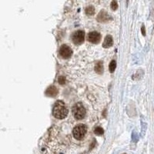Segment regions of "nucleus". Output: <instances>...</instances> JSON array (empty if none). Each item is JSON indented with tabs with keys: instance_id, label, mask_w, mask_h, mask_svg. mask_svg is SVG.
I'll use <instances>...</instances> for the list:
<instances>
[{
	"instance_id": "1",
	"label": "nucleus",
	"mask_w": 154,
	"mask_h": 154,
	"mask_svg": "<svg viewBox=\"0 0 154 154\" xmlns=\"http://www.w3.org/2000/svg\"><path fill=\"white\" fill-rule=\"evenodd\" d=\"M53 114L56 118L59 119H64L67 116L68 109L66 108L63 102L58 101L57 102H56V104L54 105V107L53 110Z\"/></svg>"
},
{
	"instance_id": "2",
	"label": "nucleus",
	"mask_w": 154,
	"mask_h": 154,
	"mask_svg": "<svg viewBox=\"0 0 154 154\" xmlns=\"http://www.w3.org/2000/svg\"><path fill=\"white\" fill-rule=\"evenodd\" d=\"M72 115L76 119H82L85 117L86 109L81 102H78L72 107Z\"/></svg>"
},
{
	"instance_id": "3",
	"label": "nucleus",
	"mask_w": 154,
	"mask_h": 154,
	"mask_svg": "<svg viewBox=\"0 0 154 154\" xmlns=\"http://www.w3.org/2000/svg\"><path fill=\"white\" fill-rule=\"evenodd\" d=\"M86 132H87V128L84 124L77 125L76 126L74 127V129L72 130L73 136L78 140H82L85 136Z\"/></svg>"
},
{
	"instance_id": "4",
	"label": "nucleus",
	"mask_w": 154,
	"mask_h": 154,
	"mask_svg": "<svg viewBox=\"0 0 154 154\" xmlns=\"http://www.w3.org/2000/svg\"><path fill=\"white\" fill-rule=\"evenodd\" d=\"M84 39H85V33L83 31L81 30L75 32L72 36V40L76 45L82 44L84 41Z\"/></svg>"
},
{
	"instance_id": "5",
	"label": "nucleus",
	"mask_w": 154,
	"mask_h": 154,
	"mask_svg": "<svg viewBox=\"0 0 154 154\" xmlns=\"http://www.w3.org/2000/svg\"><path fill=\"white\" fill-rule=\"evenodd\" d=\"M59 55L61 57H63V59H68L70 58L72 54V51L71 49V48L66 45H63L60 49H59Z\"/></svg>"
},
{
	"instance_id": "6",
	"label": "nucleus",
	"mask_w": 154,
	"mask_h": 154,
	"mask_svg": "<svg viewBox=\"0 0 154 154\" xmlns=\"http://www.w3.org/2000/svg\"><path fill=\"white\" fill-rule=\"evenodd\" d=\"M97 20H98L99 22H100L103 23V22H107L112 20V18L108 15V13H107L106 11L102 10V11L99 13V15H98V16H97Z\"/></svg>"
},
{
	"instance_id": "7",
	"label": "nucleus",
	"mask_w": 154,
	"mask_h": 154,
	"mask_svg": "<svg viewBox=\"0 0 154 154\" xmlns=\"http://www.w3.org/2000/svg\"><path fill=\"white\" fill-rule=\"evenodd\" d=\"M100 39H101L100 34L99 33H97V32H91L88 35L89 41L93 42V43H95V44L99 43V41H100Z\"/></svg>"
},
{
	"instance_id": "8",
	"label": "nucleus",
	"mask_w": 154,
	"mask_h": 154,
	"mask_svg": "<svg viewBox=\"0 0 154 154\" xmlns=\"http://www.w3.org/2000/svg\"><path fill=\"white\" fill-rule=\"evenodd\" d=\"M58 94V89L56 86H50L45 91V95L49 97H55Z\"/></svg>"
},
{
	"instance_id": "9",
	"label": "nucleus",
	"mask_w": 154,
	"mask_h": 154,
	"mask_svg": "<svg viewBox=\"0 0 154 154\" xmlns=\"http://www.w3.org/2000/svg\"><path fill=\"white\" fill-rule=\"evenodd\" d=\"M113 44V37L110 36V35H108L106 36V37L105 38V40L102 43V46L104 48H109L110 46H112Z\"/></svg>"
},
{
	"instance_id": "10",
	"label": "nucleus",
	"mask_w": 154,
	"mask_h": 154,
	"mask_svg": "<svg viewBox=\"0 0 154 154\" xmlns=\"http://www.w3.org/2000/svg\"><path fill=\"white\" fill-rule=\"evenodd\" d=\"M95 71L99 74H102L103 72V65H102V63L101 61L96 63L95 66Z\"/></svg>"
},
{
	"instance_id": "11",
	"label": "nucleus",
	"mask_w": 154,
	"mask_h": 154,
	"mask_svg": "<svg viewBox=\"0 0 154 154\" xmlns=\"http://www.w3.org/2000/svg\"><path fill=\"white\" fill-rule=\"evenodd\" d=\"M86 13L88 16H93L95 13V8L93 6H89L86 9Z\"/></svg>"
},
{
	"instance_id": "12",
	"label": "nucleus",
	"mask_w": 154,
	"mask_h": 154,
	"mask_svg": "<svg viewBox=\"0 0 154 154\" xmlns=\"http://www.w3.org/2000/svg\"><path fill=\"white\" fill-rule=\"evenodd\" d=\"M116 68V61L115 60L111 61V63H110V66H109V69H110V72H113L115 71Z\"/></svg>"
},
{
	"instance_id": "13",
	"label": "nucleus",
	"mask_w": 154,
	"mask_h": 154,
	"mask_svg": "<svg viewBox=\"0 0 154 154\" xmlns=\"http://www.w3.org/2000/svg\"><path fill=\"white\" fill-rule=\"evenodd\" d=\"M94 133L96 134V135H99V136H101V135H102L104 133V130H103V129H102V127H96V129H95V130H94Z\"/></svg>"
},
{
	"instance_id": "14",
	"label": "nucleus",
	"mask_w": 154,
	"mask_h": 154,
	"mask_svg": "<svg viewBox=\"0 0 154 154\" xmlns=\"http://www.w3.org/2000/svg\"><path fill=\"white\" fill-rule=\"evenodd\" d=\"M110 6H111V9L113 10V11H115V10H116L117 9V8H118V3H117V0H113L112 1V3H111V5H110Z\"/></svg>"
},
{
	"instance_id": "15",
	"label": "nucleus",
	"mask_w": 154,
	"mask_h": 154,
	"mask_svg": "<svg viewBox=\"0 0 154 154\" xmlns=\"http://www.w3.org/2000/svg\"><path fill=\"white\" fill-rule=\"evenodd\" d=\"M58 82L60 85H64L66 83V78L64 76H59V78L58 80Z\"/></svg>"
},
{
	"instance_id": "16",
	"label": "nucleus",
	"mask_w": 154,
	"mask_h": 154,
	"mask_svg": "<svg viewBox=\"0 0 154 154\" xmlns=\"http://www.w3.org/2000/svg\"><path fill=\"white\" fill-rule=\"evenodd\" d=\"M141 33L143 36H146V30H145V26L144 25H143V26L141 27Z\"/></svg>"
},
{
	"instance_id": "17",
	"label": "nucleus",
	"mask_w": 154,
	"mask_h": 154,
	"mask_svg": "<svg viewBox=\"0 0 154 154\" xmlns=\"http://www.w3.org/2000/svg\"><path fill=\"white\" fill-rule=\"evenodd\" d=\"M123 154H126V153H123Z\"/></svg>"
}]
</instances>
